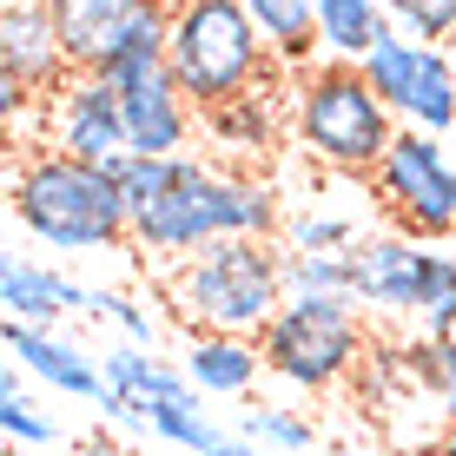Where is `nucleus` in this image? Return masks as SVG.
I'll use <instances>...</instances> for the list:
<instances>
[{
  "label": "nucleus",
  "instance_id": "obj_1",
  "mask_svg": "<svg viewBox=\"0 0 456 456\" xmlns=\"http://www.w3.org/2000/svg\"><path fill=\"white\" fill-rule=\"evenodd\" d=\"M133 245L166 265L199 258L218 239H272L278 232V192L245 172H218L192 152L179 159H126L119 172Z\"/></svg>",
  "mask_w": 456,
  "mask_h": 456
},
{
  "label": "nucleus",
  "instance_id": "obj_2",
  "mask_svg": "<svg viewBox=\"0 0 456 456\" xmlns=\"http://www.w3.org/2000/svg\"><path fill=\"white\" fill-rule=\"evenodd\" d=\"M285 251L272 239H218L199 258L172 265V311L192 324V338H251L285 311Z\"/></svg>",
  "mask_w": 456,
  "mask_h": 456
},
{
  "label": "nucleus",
  "instance_id": "obj_3",
  "mask_svg": "<svg viewBox=\"0 0 456 456\" xmlns=\"http://www.w3.org/2000/svg\"><path fill=\"white\" fill-rule=\"evenodd\" d=\"M13 218L53 251H113L119 239H133L126 218V192L113 172L60 159V152H34L13 172Z\"/></svg>",
  "mask_w": 456,
  "mask_h": 456
},
{
  "label": "nucleus",
  "instance_id": "obj_4",
  "mask_svg": "<svg viewBox=\"0 0 456 456\" xmlns=\"http://www.w3.org/2000/svg\"><path fill=\"white\" fill-rule=\"evenodd\" d=\"M166 67L179 80V93L192 100V113H212V106L258 93L265 67H272V46L258 40L245 0H172Z\"/></svg>",
  "mask_w": 456,
  "mask_h": 456
},
{
  "label": "nucleus",
  "instance_id": "obj_5",
  "mask_svg": "<svg viewBox=\"0 0 456 456\" xmlns=\"http://www.w3.org/2000/svg\"><path fill=\"white\" fill-rule=\"evenodd\" d=\"M291 133L311 159L331 172H377L403 126L390 119V106L370 93V80L357 67H318L297 86Z\"/></svg>",
  "mask_w": 456,
  "mask_h": 456
},
{
  "label": "nucleus",
  "instance_id": "obj_6",
  "mask_svg": "<svg viewBox=\"0 0 456 456\" xmlns=\"http://www.w3.org/2000/svg\"><path fill=\"white\" fill-rule=\"evenodd\" d=\"M258 357L291 390H338L370 357V331L351 311V297H285L272 324L258 331Z\"/></svg>",
  "mask_w": 456,
  "mask_h": 456
},
{
  "label": "nucleus",
  "instance_id": "obj_7",
  "mask_svg": "<svg viewBox=\"0 0 456 456\" xmlns=\"http://www.w3.org/2000/svg\"><path fill=\"white\" fill-rule=\"evenodd\" d=\"M370 185H377V206L390 212V225L403 239H423V245L456 239V159H450L444 139L403 126L390 139L384 166L370 172Z\"/></svg>",
  "mask_w": 456,
  "mask_h": 456
},
{
  "label": "nucleus",
  "instance_id": "obj_8",
  "mask_svg": "<svg viewBox=\"0 0 456 456\" xmlns=\"http://www.w3.org/2000/svg\"><path fill=\"white\" fill-rule=\"evenodd\" d=\"M60 53L73 73H113L126 60H159L172 0H46Z\"/></svg>",
  "mask_w": 456,
  "mask_h": 456
},
{
  "label": "nucleus",
  "instance_id": "obj_9",
  "mask_svg": "<svg viewBox=\"0 0 456 456\" xmlns=\"http://www.w3.org/2000/svg\"><path fill=\"white\" fill-rule=\"evenodd\" d=\"M370 80V93L390 106V119L411 126V133H450L456 126V67L444 46L411 40V34H390L377 53L357 67Z\"/></svg>",
  "mask_w": 456,
  "mask_h": 456
},
{
  "label": "nucleus",
  "instance_id": "obj_10",
  "mask_svg": "<svg viewBox=\"0 0 456 456\" xmlns=\"http://www.w3.org/2000/svg\"><path fill=\"white\" fill-rule=\"evenodd\" d=\"M119 100V126H126V152L133 159H179L192 139V100L179 93L166 53L159 60H126V67L100 73Z\"/></svg>",
  "mask_w": 456,
  "mask_h": 456
},
{
  "label": "nucleus",
  "instance_id": "obj_11",
  "mask_svg": "<svg viewBox=\"0 0 456 456\" xmlns=\"http://www.w3.org/2000/svg\"><path fill=\"white\" fill-rule=\"evenodd\" d=\"M40 133H46V152L60 159H80V166H100V172H119L133 152H126V126H119V100L100 73H73L60 93L40 100Z\"/></svg>",
  "mask_w": 456,
  "mask_h": 456
},
{
  "label": "nucleus",
  "instance_id": "obj_12",
  "mask_svg": "<svg viewBox=\"0 0 456 456\" xmlns=\"http://www.w3.org/2000/svg\"><path fill=\"white\" fill-rule=\"evenodd\" d=\"M423 285H430V245L403 232H377L351 251V297H364L384 318H423Z\"/></svg>",
  "mask_w": 456,
  "mask_h": 456
},
{
  "label": "nucleus",
  "instance_id": "obj_13",
  "mask_svg": "<svg viewBox=\"0 0 456 456\" xmlns=\"http://www.w3.org/2000/svg\"><path fill=\"white\" fill-rule=\"evenodd\" d=\"M0 344H7V357L20 364L34 384L60 390V397H86V403H106V370L100 357L80 351V344H67L60 331H34V324H0Z\"/></svg>",
  "mask_w": 456,
  "mask_h": 456
},
{
  "label": "nucleus",
  "instance_id": "obj_14",
  "mask_svg": "<svg viewBox=\"0 0 456 456\" xmlns=\"http://www.w3.org/2000/svg\"><path fill=\"white\" fill-rule=\"evenodd\" d=\"M86 285L53 265L27 258V251H0V311L7 324H34V331H53L67 311H86Z\"/></svg>",
  "mask_w": 456,
  "mask_h": 456
},
{
  "label": "nucleus",
  "instance_id": "obj_15",
  "mask_svg": "<svg viewBox=\"0 0 456 456\" xmlns=\"http://www.w3.org/2000/svg\"><path fill=\"white\" fill-rule=\"evenodd\" d=\"M0 67H7L27 93H40V100L73 80V67H67V53H60V34H53V13H46V0L0 13Z\"/></svg>",
  "mask_w": 456,
  "mask_h": 456
},
{
  "label": "nucleus",
  "instance_id": "obj_16",
  "mask_svg": "<svg viewBox=\"0 0 456 456\" xmlns=\"http://www.w3.org/2000/svg\"><path fill=\"white\" fill-rule=\"evenodd\" d=\"M390 34L397 27L384 0H318V53L331 67H364Z\"/></svg>",
  "mask_w": 456,
  "mask_h": 456
},
{
  "label": "nucleus",
  "instance_id": "obj_17",
  "mask_svg": "<svg viewBox=\"0 0 456 456\" xmlns=\"http://www.w3.org/2000/svg\"><path fill=\"white\" fill-rule=\"evenodd\" d=\"M179 370H185V384H192L199 397H245V390L265 377V357H258L251 338H206L199 331L185 344Z\"/></svg>",
  "mask_w": 456,
  "mask_h": 456
},
{
  "label": "nucleus",
  "instance_id": "obj_18",
  "mask_svg": "<svg viewBox=\"0 0 456 456\" xmlns=\"http://www.w3.org/2000/svg\"><path fill=\"white\" fill-rule=\"evenodd\" d=\"M100 370H106V390L126 403H139V411H152V403H172V397H185V370L172 364V357H152V351H139V344H119V351H106L100 357Z\"/></svg>",
  "mask_w": 456,
  "mask_h": 456
},
{
  "label": "nucleus",
  "instance_id": "obj_19",
  "mask_svg": "<svg viewBox=\"0 0 456 456\" xmlns=\"http://www.w3.org/2000/svg\"><path fill=\"white\" fill-rule=\"evenodd\" d=\"M245 13L272 46V60L297 67L305 53H318V0H245Z\"/></svg>",
  "mask_w": 456,
  "mask_h": 456
},
{
  "label": "nucleus",
  "instance_id": "obj_20",
  "mask_svg": "<svg viewBox=\"0 0 456 456\" xmlns=\"http://www.w3.org/2000/svg\"><path fill=\"white\" fill-rule=\"evenodd\" d=\"M152 436H166V444H179V450H192V456H218L232 444V430H218L212 411L199 403V390H185V397H172V403H152Z\"/></svg>",
  "mask_w": 456,
  "mask_h": 456
},
{
  "label": "nucleus",
  "instance_id": "obj_21",
  "mask_svg": "<svg viewBox=\"0 0 456 456\" xmlns=\"http://www.w3.org/2000/svg\"><path fill=\"white\" fill-rule=\"evenodd\" d=\"M272 133H278V119H272V100H265V93H245V100L206 113V139L218 152H258V146H272Z\"/></svg>",
  "mask_w": 456,
  "mask_h": 456
},
{
  "label": "nucleus",
  "instance_id": "obj_22",
  "mask_svg": "<svg viewBox=\"0 0 456 456\" xmlns=\"http://www.w3.org/2000/svg\"><path fill=\"white\" fill-rule=\"evenodd\" d=\"M403 370L417 377V390L436 403V417L456 423V338H423L403 351Z\"/></svg>",
  "mask_w": 456,
  "mask_h": 456
},
{
  "label": "nucleus",
  "instance_id": "obj_23",
  "mask_svg": "<svg viewBox=\"0 0 456 456\" xmlns=\"http://www.w3.org/2000/svg\"><path fill=\"white\" fill-rule=\"evenodd\" d=\"M239 436H245V444H258V450H272V456H291V450H311V444H318L311 417L285 411V403H251V411L239 417Z\"/></svg>",
  "mask_w": 456,
  "mask_h": 456
},
{
  "label": "nucleus",
  "instance_id": "obj_24",
  "mask_svg": "<svg viewBox=\"0 0 456 456\" xmlns=\"http://www.w3.org/2000/svg\"><path fill=\"white\" fill-rule=\"evenodd\" d=\"M285 291L291 297H351V251H338V258L285 251Z\"/></svg>",
  "mask_w": 456,
  "mask_h": 456
},
{
  "label": "nucleus",
  "instance_id": "obj_25",
  "mask_svg": "<svg viewBox=\"0 0 456 456\" xmlns=\"http://www.w3.org/2000/svg\"><path fill=\"white\" fill-rule=\"evenodd\" d=\"M423 324L430 338H456V251L430 245V285H423Z\"/></svg>",
  "mask_w": 456,
  "mask_h": 456
},
{
  "label": "nucleus",
  "instance_id": "obj_26",
  "mask_svg": "<svg viewBox=\"0 0 456 456\" xmlns=\"http://www.w3.org/2000/svg\"><path fill=\"white\" fill-rule=\"evenodd\" d=\"M285 239H291V251H305V258H338V251L357 245V225L338 218V212H305V218H291Z\"/></svg>",
  "mask_w": 456,
  "mask_h": 456
},
{
  "label": "nucleus",
  "instance_id": "obj_27",
  "mask_svg": "<svg viewBox=\"0 0 456 456\" xmlns=\"http://www.w3.org/2000/svg\"><path fill=\"white\" fill-rule=\"evenodd\" d=\"M390 7V27L411 40H450L456 34V0H384Z\"/></svg>",
  "mask_w": 456,
  "mask_h": 456
},
{
  "label": "nucleus",
  "instance_id": "obj_28",
  "mask_svg": "<svg viewBox=\"0 0 456 456\" xmlns=\"http://www.w3.org/2000/svg\"><path fill=\"white\" fill-rule=\"evenodd\" d=\"M0 436L13 450H53V417L34 411V397H0Z\"/></svg>",
  "mask_w": 456,
  "mask_h": 456
},
{
  "label": "nucleus",
  "instance_id": "obj_29",
  "mask_svg": "<svg viewBox=\"0 0 456 456\" xmlns=\"http://www.w3.org/2000/svg\"><path fill=\"white\" fill-rule=\"evenodd\" d=\"M86 318H113L119 331H126V344H139V351H152V344H159L152 311L133 305V297H119V291H93V297H86Z\"/></svg>",
  "mask_w": 456,
  "mask_h": 456
},
{
  "label": "nucleus",
  "instance_id": "obj_30",
  "mask_svg": "<svg viewBox=\"0 0 456 456\" xmlns=\"http://www.w3.org/2000/svg\"><path fill=\"white\" fill-rule=\"evenodd\" d=\"M34 113H40V93H27L7 67H0V139H7V133H27Z\"/></svg>",
  "mask_w": 456,
  "mask_h": 456
},
{
  "label": "nucleus",
  "instance_id": "obj_31",
  "mask_svg": "<svg viewBox=\"0 0 456 456\" xmlns=\"http://www.w3.org/2000/svg\"><path fill=\"white\" fill-rule=\"evenodd\" d=\"M0 397H27V370L13 357H0Z\"/></svg>",
  "mask_w": 456,
  "mask_h": 456
},
{
  "label": "nucleus",
  "instance_id": "obj_32",
  "mask_svg": "<svg viewBox=\"0 0 456 456\" xmlns=\"http://www.w3.org/2000/svg\"><path fill=\"white\" fill-rule=\"evenodd\" d=\"M80 456H133V450H126V444H113L106 430H93L86 444H80Z\"/></svg>",
  "mask_w": 456,
  "mask_h": 456
},
{
  "label": "nucleus",
  "instance_id": "obj_33",
  "mask_svg": "<svg viewBox=\"0 0 456 456\" xmlns=\"http://www.w3.org/2000/svg\"><path fill=\"white\" fill-rule=\"evenodd\" d=\"M436 456H456V423H444V436H436Z\"/></svg>",
  "mask_w": 456,
  "mask_h": 456
},
{
  "label": "nucleus",
  "instance_id": "obj_34",
  "mask_svg": "<svg viewBox=\"0 0 456 456\" xmlns=\"http://www.w3.org/2000/svg\"><path fill=\"white\" fill-rule=\"evenodd\" d=\"M0 456H53V450H13V444H0Z\"/></svg>",
  "mask_w": 456,
  "mask_h": 456
},
{
  "label": "nucleus",
  "instance_id": "obj_35",
  "mask_svg": "<svg viewBox=\"0 0 456 456\" xmlns=\"http://www.w3.org/2000/svg\"><path fill=\"white\" fill-rule=\"evenodd\" d=\"M7 7H34V0H0V13H7Z\"/></svg>",
  "mask_w": 456,
  "mask_h": 456
},
{
  "label": "nucleus",
  "instance_id": "obj_36",
  "mask_svg": "<svg viewBox=\"0 0 456 456\" xmlns=\"http://www.w3.org/2000/svg\"><path fill=\"white\" fill-rule=\"evenodd\" d=\"M450 251H456V239H450Z\"/></svg>",
  "mask_w": 456,
  "mask_h": 456
}]
</instances>
